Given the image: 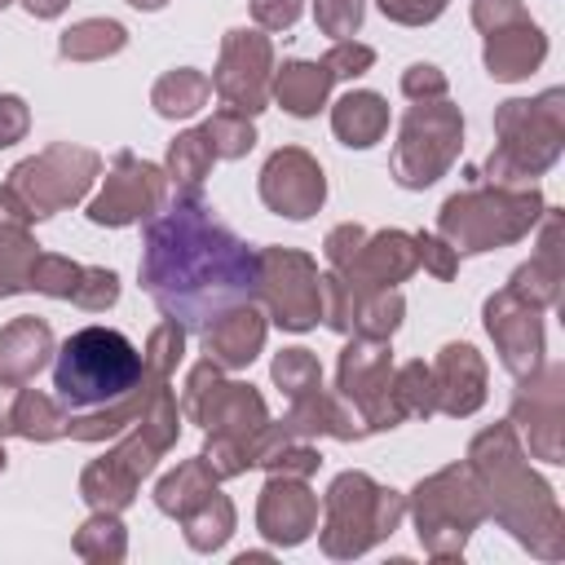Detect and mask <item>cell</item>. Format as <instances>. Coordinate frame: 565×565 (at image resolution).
Segmentation results:
<instances>
[{
	"instance_id": "obj_1",
	"label": "cell",
	"mask_w": 565,
	"mask_h": 565,
	"mask_svg": "<svg viewBox=\"0 0 565 565\" xmlns=\"http://www.w3.org/2000/svg\"><path fill=\"white\" fill-rule=\"evenodd\" d=\"M141 282L172 322L207 331L256 296L260 260L203 203H177L146 230Z\"/></svg>"
},
{
	"instance_id": "obj_2",
	"label": "cell",
	"mask_w": 565,
	"mask_h": 565,
	"mask_svg": "<svg viewBox=\"0 0 565 565\" xmlns=\"http://www.w3.org/2000/svg\"><path fill=\"white\" fill-rule=\"evenodd\" d=\"M141 380V353L132 349L128 335L110 327H84L75 331L53 366V388L62 406L71 411H93L106 402H119L137 388Z\"/></svg>"
}]
</instances>
